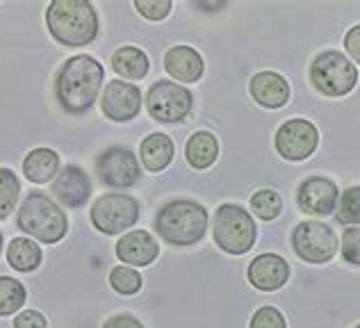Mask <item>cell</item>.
<instances>
[{
    "mask_svg": "<svg viewBox=\"0 0 360 328\" xmlns=\"http://www.w3.org/2000/svg\"><path fill=\"white\" fill-rule=\"evenodd\" d=\"M103 78H105V71L101 62L89 55H73L62 64L55 78V98L60 107L69 114L87 112L98 98Z\"/></svg>",
    "mask_w": 360,
    "mask_h": 328,
    "instance_id": "cell-1",
    "label": "cell"
},
{
    "mask_svg": "<svg viewBox=\"0 0 360 328\" xmlns=\"http://www.w3.org/2000/svg\"><path fill=\"white\" fill-rule=\"evenodd\" d=\"M46 25L64 46H87L98 34V16L84 0H55L46 9Z\"/></svg>",
    "mask_w": 360,
    "mask_h": 328,
    "instance_id": "cell-2",
    "label": "cell"
},
{
    "mask_svg": "<svg viewBox=\"0 0 360 328\" xmlns=\"http://www.w3.org/2000/svg\"><path fill=\"white\" fill-rule=\"evenodd\" d=\"M155 230L165 242L174 247H192L205 237L207 212L201 203L176 199L162 205L155 217Z\"/></svg>",
    "mask_w": 360,
    "mask_h": 328,
    "instance_id": "cell-3",
    "label": "cell"
},
{
    "mask_svg": "<svg viewBox=\"0 0 360 328\" xmlns=\"http://www.w3.org/2000/svg\"><path fill=\"white\" fill-rule=\"evenodd\" d=\"M16 223L25 235L44 242V244H55L69 230V219H66L64 210L41 192L25 196V201L18 208Z\"/></svg>",
    "mask_w": 360,
    "mask_h": 328,
    "instance_id": "cell-4",
    "label": "cell"
},
{
    "mask_svg": "<svg viewBox=\"0 0 360 328\" xmlns=\"http://www.w3.org/2000/svg\"><path fill=\"white\" fill-rule=\"evenodd\" d=\"M214 244L229 256H244L249 253L258 237V228L249 212L240 205L224 203L217 208L212 219Z\"/></svg>",
    "mask_w": 360,
    "mask_h": 328,
    "instance_id": "cell-5",
    "label": "cell"
},
{
    "mask_svg": "<svg viewBox=\"0 0 360 328\" xmlns=\"http://www.w3.org/2000/svg\"><path fill=\"white\" fill-rule=\"evenodd\" d=\"M310 82L324 96H347L358 82V69L340 51H324L310 64Z\"/></svg>",
    "mask_w": 360,
    "mask_h": 328,
    "instance_id": "cell-6",
    "label": "cell"
},
{
    "mask_svg": "<svg viewBox=\"0 0 360 328\" xmlns=\"http://www.w3.org/2000/svg\"><path fill=\"white\" fill-rule=\"evenodd\" d=\"M89 217L103 235H119L137 223L139 203L126 194H105L94 201Z\"/></svg>",
    "mask_w": 360,
    "mask_h": 328,
    "instance_id": "cell-7",
    "label": "cell"
},
{
    "mask_svg": "<svg viewBox=\"0 0 360 328\" xmlns=\"http://www.w3.org/2000/svg\"><path fill=\"white\" fill-rule=\"evenodd\" d=\"M292 249L306 262L324 265L338 251V235L321 221H301L292 232Z\"/></svg>",
    "mask_w": 360,
    "mask_h": 328,
    "instance_id": "cell-8",
    "label": "cell"
},
{
    "mask_svg": "<svg viewBox=\"0 0 360 328\" xmlns=\"http://www.w3.org/2000/svg\"><path fill=\"white\" fill-rule=\"evenodd\" d=\"M192 93L176 82L160 80L146 93V110L160 124H178L192 110Z\"/></svg>",
    "mask_w": 360,
    "mask_h": 328,
    "instance_id": "cell-9",
    "label": "cell"
},
{
    "mask_svg": "<svg viewBox=\"0 0 360 328\" xmlns=\"http://www.w3.org/2000/svg\"><path fill=\"white\" fill-rule=\"evenodd\" d=\"M319 142L317 128L306 119H290L285 121L276 133V151L283 160L288 162H301L315 153Z\"/></svg>",
    "mask_w": 360,
    "mask_h": 328,
    "instance_id": "cell-10",
    "label": "cell"
},
{
    "mask_svg": "<svg viewBox=\"0 0 360 328\" xmlns=\"http://www.w3.org/2000/svg\"><path fill=\"white\" fill-rule=\"evenodd\" d=\"M96 176L108 187H132L141 176V166L132 151L123 146H112L103 151L96 160Z\"/></svg>",
    "mask_w": 360,
    "mask_h": 328,
    "instance_id": "cell-11",
    "label": "cell"
},
{
    "mask_svg": "<svg viewBox=\"0 0 360 328\" xmlns=\"http://www.w3.org/2000/svg\"><path fill=\"white\" fill-rule=\"evenodd\" d=\"M101 110L108 119L119 121V124L135 119L141 110V91L130 82L112 80L108 82V87L103 89Z\"/></svg>",
    "mask_w": 360,
    "mask_h": 328,
    "instance_id": "cell-12",
    "label": "cell"
},
{
    "mask_svg": "<svg viewBox=\"0 0 360 328\" xmlns=\"http://www.w3.org/2000/svg\"><path fill=\"white\" fill-rule=\"evenodd\" d=\"M338 199H340L338 185L321 176L303 181L297 192V203L301 212L310 214V217H326V214L335 210Z\"/></svg>",
    "mask_w": 360,
    "mask_h": 328,
    "instance_id": "cell-13",
    "label": "cell"
},
{
    "mask_svg": "<svg viewBox=\"0 0 360 328\" xmlns=\"http://www.w3.org/2000/svg\"><path fill=\"white\" fill-rule=\"evenodd\" d=\"M290 280V265L276 253H262L249 265V283L260 292H276Z\"/></svg>",
    "mask_w": 360,
    "mask_h": 328,
    "instance_id": "cell-14",
    "label": "cell"
},
{
    "mask_svg": "<svg viewBox=\"0 0 360 328\" xmlns=\"http://www.w3.org/2000/svg\"><path fill=\"white\" fill-rule=\"evenodd\" d=\"M53 196L66 208H80V205H84L91 196V183L87 171L78 164L64 166L60 176L53 181Z\"/></svg>",
    "mask_w": 360,
    "mask_h": 328,
    "instance_id": "cell-15",
    "label": "cell"
},
{
    "mask_svg": "<svg viewBox=\"0 0 360 328\" xmlns=\"http://www.w3.org/2000/svg\"><path fill=\"white\" fill-rule=\"evenodd\" d=\"M249 91L260 107L278 110L290 100V82L274 71H260L251 78Z\"/></svg>",
    "mask_w": 360,
    "mask_h": 328,
    "instance_id": "cell-16",
    "label": "cell"
},
{
    "mask_svg": "<svg viewBox=\"0 0 360 328\" xmlns=\"http://www.w3.org/2000/svg\"><path fill=\"white\" fill-rule=\"evenodd\" d=\"M160 256L158 242L146 230H132L117 242V258L132 267H146Z\"/></svg>",
    "mask_w": 360,
    "mask_h": 328,
    "instance_id": "cell-17",
    "label": "cell"
},
{
    "mask_svg": "<svg viewBox=\"0 0 360 328\" xmlns=\"http://www.w3.org/2000/svg\"><path fill=\"white\" fill-rule=\"evenodd\" d=\"M165 69L180 82H198L203 76V58L189 46H176L165 55Z\"/></svg>",
    "mask_w": 360,
    "mask_h": 328,
    "instance_id": "cell-18",
    "label": "cell"
},
{
    "mask_svg": "<svg viewBox=\"0 0 360 328\" xmlns=\"http://www.w3.org/2000/svg\"><path fill=\"white\" fill-rule=\"evenodd\" d=\"M139 155H141V164H144L148 171H162V169H167L174 160L172 137L165 133L148 135L139 146Z\"/></svg>",
    "mask_w": 360,
    "mask_h": 328,
    "instance_id": "cell-19",
    "label": "cell"
},
{
    "mask_svg": "<svg viewBox=\"0 0 360 328\" xmlns=\"http://www.w3.org/2000/svg\"><path fill=\"white\" fill-rule=\"evenodd\" d=\"M60 171V155L53 148H34L23 160V173L30 183H51Z\"/></svg>",
    "mask_w": 360,
    "mask_h": 328,
    "instance_id": "cell-20",
    "label": "cell"
},
{
    "mask_svg": "<svg viewBox=\"0 0 360 328\" xmlns=\"http://www.w3.org/2000/svg\"><path fill=\"white\" fill-rule=\"evenodd\" d=\"M217 155H219V142L212 133H194L189 137V142L185 146V157L187 162L194 169H207L217 162Z\"/></svg>",
    "mask_w": 360,
    "mask_h": 328,
    "instance_id": "cell-21",
    "label": "cell"
},
{
    "mask_svg": "<svg viewBox=\"0 0 360 328\" xmlns=\"http://www.w3.org/2000/svg\"><path fill=\"white\" fill-rule=\"evenodd\" d=\"M112 69L126 80H141L148 73V58L135 46H123L112 55Z\"/></svg>",
    "mask_w": 360,
    "mask_h": 328,
    "instance_id": "cell-22",
    "label": "cell"
},
{
    "mask_svg": "<svg viewBox=\"0 0 360 328\" xmlns=\"http://www.w3.org/2000/svg\"><path fill=\"white\" fill-rule=\"evenodd\" d=\"M41 249L30 237H14L7 247V262L16 271H34L41 265Z\"/></svg>",
    "mask_w": 360,
    "mask_h": 328,
    "instance_id": "cell-23",
    "label": "cell"
},
{
    "mask_svg": "<svg viewBox=\"0 0 360 328\" xmlns=\"http://www.w3.org/2000/svg\"><path fill=\"white\" fill-rule=\"evenodd\" d=\"M25 303V287L16 278L0 276V317L14 315Z\"/></svg>",
    "mask_w": 360,
    "mask_h": 328,
    "instance_id": "cell-24",
    "label": "cell"
},
{
    "mask_svg": "<svg viewBox=\"0 0 360 328\" xmlns=\"http://www.w3.org/2000/svg\"><path fill=\"white\" fill-rule=\"evenodd\" d=\"M251 208L258 219L274 221V219H278V214L283 210V199H281V194L274 190H260L251 196Z\"/></svg>",
    "mask_w": 360,
    "mask_h": 328,
    "instance_id": "cell-25",
    "label": "cell"
},
{
    "mask_svg": "<svg viewBox=\"0 0 360 328\" xmlns=\"http://www.w3.org/2000/svg\"><path fill=\"white\" fill-rule=\"evenodd\" d=\"M18 194H21V183L14 171L0 169V219H7L16 208Z\"/></svg>",
    "mask_w": 360,
    "mask_h": 328,
    "instance_id": "cell-26",
    "label": "cell"
},
{
    "mask_svg": "<svg viewBox=\"0 0 360 328\" xmlns=\"http://www.w3.org/2000/svg\"><path fill=\"white\" fill-rule=\"evenodd\" d=\"M338 221L347 226H360V185L349 187L338 199Z\"/></svg>",
    "mask_w": 360,
    "mask_h": 328,
    "instance_id": "cell-27",
    "label": "cell"
},
{
    "mask_svg": "<svg viewBox=\"0 0 360 328\" xmlns=\"http://www.w3.org/2000/svg\"><path fill=\"white\" fill-rule=\"evenodd\" d=\"M110 285L123 296H132L141 289V274L132 267H115L110 274Z\"/></svg>",
    "mask_w": 360,
    "mask_h": 328,
    "instance_id": "cell-28",
    "label": "cell"
},
{
    "mask_svg": "<svg viewBox=\"0 0 360 328\" xmlns=\"http://www.w3.org/2000/svg\"><path fill=\"white\" fill-rule=\"evenodd\" d=\"M249 328H288L285 317L281 315L278 308L274 306H264L260 310H255L251 317V326Z\"/></svg>",
    "mask_w": 360,
    "mask_h": 328,
    "instance_id": "cell-29",
    "label": "cell"
},
{
    "mask_svg": "<svg viewBox=\"0 0 360 328\" xmlns=\"http://www.w3.org/2000/svg\"><path fill=\"white\" fill-rule=\"evenodd\" d=\"M135 9L148 21H162L172 12V0H135Z\"/></svg>",
    "mask_w": 360,
    "mask_h": 328,
    "instance_id": "cell-30",
    "label": "cell"
},
{
    "mask_svg": "<svg viewBox=\"0 0 360 328\" xmlns=\"http://www.w3.org/2000/svg\"><path fill=\"white\" fill-rule=\"evenodd\" d=\"M342 258L360 267V226H352L342 235Z\"/></svg>",
    "mask_w": 360,
    "mask_h": 328,
    "instance_id": "cell-31",
    "label": "cell"
},
{
    "mask_svg": "<svg viewBox=\"0 0 360 328\" xmlns=\"http://www.w3.org/2000/svg\"><path fill=\"white\" fill-rule=\"evenodd\" d=\"M14 328H49L46 324V317L37 310H23L16 315L14 320Z\"/></svg>",
    "mask_w": 360,
    "mask_h": 328,
    "instance_id": "cell-32",
    "label": "cell"
},
{
    "mask_svg": "<svg viewBox=\"0 0 360 328\" xmlns=\"http://www.w3.org/2000/svg\"><path fill=\"white\" fill-rule=\"evenodd\" d=\"M345 48L352 55V60L360 64V25H354L352 30L345 34Z\"/></svg>",
    "mask_w": 360,
    "mask_h": 328,
    "instance_id": "cell-33",
    "label": "cell"
},
{
    "mask_svg": "<svg viewBox=\"0 0 360 328\" xmlns=\"http://www.w3.org/2000/svg\"><path fill=\"white\" fill-rule=\"evenodd\" d=\"M103 328H144V324H141L137 317H132V315H115V317H110V320L103 324Z\"/></svg>",
    "mask_w": 360,
    "mask_h": 328,
    "instance_id": "cell-34",
    "label": "cell"
},
{
    "mask_svg": "<svg viewBox=\"0 0 360 328\" xmlns=\"http://www.w3.org/2000/svg\"><path fill=\"white\" fill-rule=\"evenodd\" d=\"M0 253H3V235H0Z\"/></svg>",
    "mask_w": 360,
    "mask_h": 328,
    "instance_id": "cell-35",
    "label": "cell"
},
{
    "mask_svg": "<svg viewBox=\"0 0 360 328\" xmlns=\"http://www.w3.org/2000/svg\"><path fill=\"white\" fill-rule=\"evenodd\" d=\"M356 328H360V324H358V326H356Z\"/></svg>",
    "mask_w": 360,
    "mask_h": 328,
    "instance_id": "cell-36",
    "label": "cell"
}]
</instances>
